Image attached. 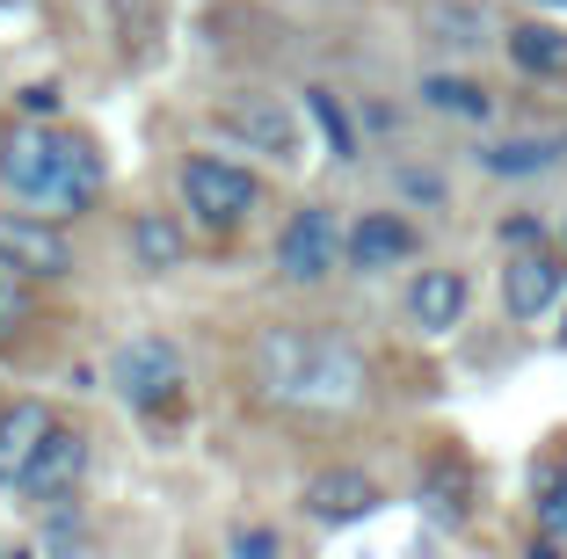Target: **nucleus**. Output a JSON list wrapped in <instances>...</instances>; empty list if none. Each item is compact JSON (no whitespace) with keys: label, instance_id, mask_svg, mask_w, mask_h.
Instances as JSON below:
<instances>
[{"label":"nucleus","instance_id":"1","mask_svg":"<svg viewBox=\"0 0 567 559\" xmlns=\"http://www.w3.org/2000/svg\"><path fill=\"white\" fill-rule=\"evenodd\" d=\"M255 379L277 407H299V414H350L364 407L371 393V363L357 342L328 328H269L255 342Z\"/></svg>","mask_w":567,"mask_h":559},{"label":"nucleus","instance_id":"2","mask_svg":"<svg viewBox=\"0 0 567 559\" xmlns=\"http://www.w3.org/2000/svg\"><path fill=\"white\" fill-rule=\"evenodd\" d=\"M0 182L22 204H37L44 218H66V211H87L102 197V153L81 132H51L44 116H37V124H16V132L0 138Z\"/></svg>","mask_w":567,"mask_h":559},{"label":"nucleus","instance_id":"3","mask_svg":"<svg viewBox=\"0 0 567 559\" xmlns=\"http://www.w3.org/2000/svg\"><path fill=\"white\" fill-rule=\"evenodd\" d=\"M183 204L204 232H234V226H248V211L262 204V182H255L248 167L218 161V153H197V161H183Z\"/></svg>","mask_w":567,"mask_h":559},{"label":"nucleus","instance_id":"4","mask_svg":"<svg viewBox=\"0 0 567 559\" xmlns=\"http://www.w3.org/2000/svg\"><path fill=\"white\" fill-rule=\"evenodd\" d=\"M117 393L132 400L138 414H175L189 400V363H183V349L175 342H161V334H138V342H124L117 349Z\"/></svg>","mask_w":567,"mask_h":559},{"label":"nucleus","instance_id":"5","mask_svg":"<svg viewBox=\"0 0 567 559\" xmlns=\"http://www.w3.org/2000/svg\"><path fill=\"white\" fill-rule=\"evenodd\" d=\"M0 269H16V277H73V240L44 211H0Z\"/></svg>","mask_w":567,"mask_h":559},{"label":"nucleus","instance_id":"6","mask_svg":"<svg viewBox=\"0 0 567 559\" xmlns=\"http://www.w3.org/2000/svg\"><path fill=\"white\" fill-rule=\"evenodd\" d=\"M81 479H87V436L59 422L44 444H37V458L22 465L16 494H22V501H44V509H59V501H73V487H81Z\"/></svg>","mask_w":567,"mask_h":559},{"label":"nucleus","instance_id":"7","mask_svg":"<svg viewBox=\"0 0 567 559\" xmlns=\"http://www.w3.org/2000/svg\"><path fill=\"white\" fill-rule=\"evenodd\" d=\"M334 255H342V226H334L328 204L291 211V226L277 232V269H284V283H320L334 269Z\"/></svg>","mask_w":567,"mask_h":559},{"label":"nucleus","instance_id":"8","mask_svg":"<svg viewBox=\"0 0 567 559\" xmlns=\"http://www.w3.org/2000/svg\"><path fill=\"white\" fill-rule=\"evenodd\" d=\"M560 291H567V262L538 240H524L517 255H509V269H502V306H509V320H538Z\"/></svg>","mask_w":567,"mask_h":559},{"label":"nucleus","instance_id":"9","mask_svg":"<svg viewBox=\"0 0 567 559\" xmlns=\"http://www.w3.org/2000/svg\"><path fill=\"white\" fill-rule=\"evenodd\" d=\"M218 132L240 138V146L269 153V161H299V124H291V110H277V102H226L218 110Z\"/></svg>","mask_w":567,"mask_h":559},{"label":"nucleus","instance_id":"10","mask_svg":"<svg viewBox=\"0 0 567 559\" xmlns=\"http://www.w3.org/2000/svg\"><path fill=\"white\" fill-rule=\"evenodd\" d=\"M379 509V479L371 473H313L306 479V516L313 524H364V516Z\"/></svg>","mask_w":567,"mask_h":559},{"label":"nucleus","instance_id":"11","mask_svg":"<svg viewBox=\"0 0 567 559\" xmlns=\"http://www.w3.org/2000/svg\"><path fill=\"white\" fill-rule=\"evenodd\" d=\"M51 428H59V414H51L44 400H16V407H0V487H16L22 465L37 458V444H44Z\"/></svg>","mask_w":567,"mask_h":559},{"label":"nucleus","instance_id":"12","mask_svg":"<svg viewBox=\"0 0 567 559\" xmlns=\"http://www.w3.org/2000/svg\"><path fill=\"white\" fill-rule=\"evenodd\" d=\"M408 313H415L422 334H451L466 320V277H458V269H422V277L408 283Z\"/></svg>","mask_w":567,"mask_h":559},{"label":"nucleus","instance_id":"13","mask_svg":"<svg viewBox=\"0 0 567 559\" xmlns=\"http://www.w3.org/2000/svg\"><path fill=\"white\" fill-rule=\"evenodd\" d=\"M415 255V226H408L401 211H364L350 232V262L357 269H393Z\"/></svg>","mask_w":567,"mask_h":559},{"label":"nucleus","instance_id":"14","mask_svg":"<svg viewBox=\"0 0 567 559\" xmlns=\"http://www.w3.org/2000/svg\"><path fill=\"white\" fill-rule=\"evenodd\" d=\"M183 247H189V232H183V218H175V211H138L132 218V262L138 269L161 277V269L183 262Z\"/></svg>","mask_w":567,"mask_h":559},{"label":"nucleus","instance_id":"15","mask_svg":"<svg viewBox=\"0 0 567 559\" xmlns=\"http://www.w3.org/2000/svg\"><path fill=\"white\" fill-rule=\"evenodd\" d=\"M509 59H517L524 73H538V81H560L567 73V30H553V22H517V30H509Z\"/></svg>","mask_w":567,"mask_h":559},{"label":"nucleus","instance_id":"16","mask_svg":"<svg viewBox=\"0 0 567 559\" xmlns=\"http://www.w3.org/2000/svg\"><path fill=\"white\" fill-rule=\"evenodd\" d=\"M560 153H567L560 138H509V146H487L481 167L487 175H538V167H553Z\"/></svg>","mask_w":567,"mask_h":559},{"label":"nucleus","instance_id":"17","mask_svg":"<svg viewBox=\"0 0 567 559\" xmlns=\"http://www.w3.org/2000/svg\"><path fill=\"white\" fill-rule=\"evenodd\" d=\"M538 524H546V538H567V444L538 473Z\"/></svg>","mask_w":567,"mask_h":559},{"label":"nucleus","instance_id":"18","mask_svg":"<svg viewBox=\"0 0 567 559\" xmlns=\"http://www.w3.org/2000/svg\"><path fill=\"white\" fill-rule=\"evenodd\" d=\"M422 501H430V516L436 524H458V516H466V473H458V465H430V479H422Z\"/></svg>","mask_w":567,"mask_h":559},{"label":"nucleus","instance_id":"19","mask_svg":"<svg viewBox=\"0 0 567 559\" xmlns=\"http://www.w3.org/2000/svg\"><path fill=\"white\" fill-rule=\"evenodd\" d=\"M422 102H430V110H451V116H487V87L451 81V73H430V81H422Z\"/></svg>","mask_w":567,"mask_h":559},{"label":"nucleus","instance_id":"20","mask_svg":"<svg viewBox=\"0 0 567 559\" xmlns=\"http://www.w3.org/2000/svg\"><path fill=\"white\" fill-rule=\"evenodd\" d=\"M306 110L320 116V132H328V146L342 153V161H350L357 146H350V124H342V110H334V95H320V87H313V95H306Z\"/></svg>","mask_w":567,"mask_h":559},{"label":"nucleus","instance_id":"21","mask_svg":"<svg viewBox=\"0 0 567 559\" xmlns=\"http://www.w3.org/2000/svg\"><path fill=\"white\" fill-rule=\"evenodd\" d=\"M22 313H30V298H22L16 269H0V334H16V328H22Z\"/></svg>","mask_w":567,"mask_h":559},{"label":"nucleus","instance_id":"22","mask_svg":"<svg viewBox=\"0 0 567 559\" xmlns=\"http://www.w3.org/2000/svg\"><path fill=\"white\" fill-rule=\"evenodd\" d=\"M226 545H234L240 559H269V552H284V538H277V530H234Z\"/></svg>","mask_w":567,"mask_h":559},{"label":"nucleus","instance_id":"23","mask_svg":"<svg viewBox=\"0 0 567 559\" xmlns=\"http://www.w3.org/2000/svg\"><path fill=\"white\" fill-rule=\"evenodd\" d=\"M22 110H30V116H51V110H59V87H44V81L22 87Z\"/></svg>","mask_w":567,"mask_h":559},{"label":"nucleus","instance_id":"24","mask_svg":"<svg viewBox=\"0 0 567 559\" xmlns=\"http://www.w3.org/2000/svg\"><path fill=\"white\" fill-rule=\"evenodd\" d=\"M560 342H567V328H560Z\"/></svg>","mask_w":567,"mask_h":559}]
</instances>
